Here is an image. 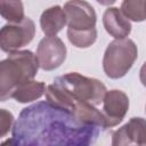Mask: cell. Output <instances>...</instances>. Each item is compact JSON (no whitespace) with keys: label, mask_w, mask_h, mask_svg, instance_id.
<instances>
[{"label":"cell","mask_w":146,"mask_h":146,"mask_svg":"<svg viewBox=\"0 0 146 146\" xmlns=\"http://www.w3.org/2000/svg\"><path fill=\"white\" fill-rule=\"evenodd\" d=\"M100 128L79 121L74 114L48 100L23 108L14 122L11 138L5 143L15 145L88 146L94 144Z\"/></svg>","instance_id":"cell-1"},{"label":"cell","mask_w":146,"mask_h":146,"mask_svg":"<svg viewBox=\"0 0 146 146\" xmlns=\"http://www.w3.org/2000/svg\"><path fill=\"white\" fill-rule=\"evenodd\" d=\"M39 67L38 57L31 50L10 52L0 62V100H7L16 87L33 80Z\"/></svg>","instance_id":"cell-2"},{"label":"cell","mask_w":146,"mask_h":146,"mask_svg":"<svg viewBox=\"0 0 146 146\" xmlns=\"http://www.w3.org/2000/svg\"><path fill=\"white\" fill-rule=\"evenodd\" d=\"M49 87L59 96L79 102H88L95 106L103 102L106 94L105 84L95 79L84 76L78 72H70L57 76Z\"/></svg>","instance_id":"cell-3"},{"label":"cell","mask_w":146,"mask_h":146,"mask_svg":"<svg viewBox=\"0 0 146 146\" xmlns=\"http://www.w3.org/2000/svg\"><path fill=\"white\" fill-rule=\"evenodd\" d=\"M138 57V49L131 39H115L108 43L103 57V70L111 79L123 78Z\"/></svg>","instance_id":"cell-4"},{"label":"cell","mask_w":146,"mask_h":146,"mask_svg":"<svg viewBox=\"0 0 146 146\" xmlns=\"http://www.w3.org/2000/svg\"><path fill=\"white\" fill-rule=\"evenodd\" d=\"M35 35V24L30 17L19 23H8L0 30V47L5 52H14L27 46Z\"/></svg>","instance_id":"cell-5"},{"label":"cell","mask_w":146,"mask_h":146,"mask_svg":"<svg viewBox=\"0 0 146 146\" xmlns=\"http://www.w3.org/2000/svg\"><path fill=\"white\" fill-rule=\"evenodd\" d=\"M67 18V31H89L96 29L97 15L94 7L86 0H70L64 5Z\"/></svg>","instance_id":"cell-6"},{"label":"cell","mask_w":146,"mask_h":146,"mask_svg":"<svg viewBox=\"0 0 146 146\" xmlns=\"http://www.w3.org/2000/svg\"><path fill=\"white\" fill-rule=\"evenodd\" d=\"M35 55L43 71H54L64 63L66 58V46L56 35L44 36L40 40Z\"/></svg>","instance_id":"cell-7"},{"label":"cell","mask_w":146,"mask_h":146,"mask_svg":"<svg viewBox=\"0 0 146 146\" xmlns=\"http://www.w3.org/2000/svg\"><path fill=\"white\" fill-rule=\"evenodd\" d=\"M129 110V98L127 94L119 89L106 91L103 98V113L107 121V128H112L122 122Z\"/></svg>","instance_id":"cell-8"},{"label":"cell","mask_w":146,"mask_h":146,"mask_svg":"<svg viewBox=\"0 0 146 146\" xmlns=\"http://www.w3.org/2000/svg\"><path fill=\"white\" fill-rule=\"evenodd\" d=\"M112 145L146 146V120L143 117H131L124 125L113 132Z\"/></svg>","instance_id":"cell-9"},{"label":"cell","mask_w":146,"mask_h":146,"mask_svg":"<svg viewBox=\"0 0 146 146\" xmlns=\"http://www.w3.org/2000/svg\"><path fill=\"white\" fill-rule=\"evenodd\" d=\"M103 25L114 39H124L131 32V23L121 9L108 7L103 15Z\"/></svg>","instance_id":"cell-10"},{"label":"cell","mask_w":146,"mask_h":146,"mask_svg":"<svg viewBox=\"0 0 146 146\" xmlns=\"http://www.w3.org/2000/svg\"><path fill=\"white\" fill-rule=\"evenodd\" d=\"M67 24L66 14L60 6H52L46 9L40 16V26L47 36L56 35Z\"/></svg>","instance_id":"cell-11"},{"label":"cell","mask_w":146,"mask_h":146,"mask_svg":"<svg viewBox=\"0 0 146 146\" xmlns=\"http://www.w3.org/2000/svg\"><path fill=\"white\" fill-rule=\"evenodd\" d=\"M46 84L42 81L30 80L26 81L14 89L10 95V98H14L16 102L25 104L41 98L46 94Z\"/></svg>","instance_id":"cell-12"},{"label":"cell","mask_w":146,"mask_h":146,"mask_svg":"<svg viewBox=\"0 0 146 146\" xmlns=\"http://www.w3.org/2000/svg\"><path fill=\"white\" fill-rule=\"evenodd\" d=\"M0 11L2 18L9 23H19L25 18L22 0H0Z\"/></svg>","instance_id":"cell-13"},{"label":"cell","mask_w":146,"mask_h":146,"mask_svg":"<svg viewBox=\"0 0 146 146\" xmlns=\"http://www.w3.org/2000/svg\"><path fill=\"white\" fill-rule=\"evenodd\" d=\"M120 9L129 21L143 22L146 19V0H123Z\"/></svg>","instance_id":"cell-14"},{"label":"cell","mask_w":146,"mask_h":146,"mask_svg":"<svg viewBox=\"0 0 146 146\" xmlns=\"http://www.w3.org/2000/svg\"><path fill=\"white\" fill-rule=\"evenodd\" d=\"M67 38L70 42L76 48H89L97 39V30L92 29L89 31H67Z\"/></svg>","instance_id":"cell-15"},{"label":"cell","mask_w":146,"mask_h":146,"mask_svg":"<svg viewBox=\"0 0 146 146\" xmlns=\"http://www.w3.org/2000/svg\"><path fill=\"white\" fill-rule=\"evenodd\" d=\"M14 125V116L13 114L5 110H0V137H5Z\"/></svg>","instance_id":"cell-16"},{"label":"cell","mask_w":146,"mask_h":146,"mask_svg":"<svg viewBox=\"0 0 146 146\" xmlns=\"http://www.w3.org/2000/svg\"><path fill=\"white\" fill-rule=\"evenodd\" d=\"M139 79H140V82L144 87H146V62L141 65L140 67V71H139Z\"/></svg>","instance_id":"cell-17"},{"label":"cell","mask_w":146,"mask_h":146,"mask_svg":"<svg viewBox=\"0 0 146 146\" xmlns=\"http://www.w3.org/2000/svg\"><path fill=\"white\" fill-rule=\"evenodd\" d=\"M99 5H102V6H111V5H113L116 0H96Z\"/></svg>","instance_id":"cell-18"},{"label":"cell","mask_w":146,"mask_h":146,"mask_svg":"<svg viewBox=\"0 0 146 146\" xmlns=\"http://www.w3.org/2000/svg\"><path fill=\"white\" fill-rule=\"evenodd\" d=\"M145 113H146V105H145Z\"/></svg>","instance_id":"cell-19"}]
</instances>
